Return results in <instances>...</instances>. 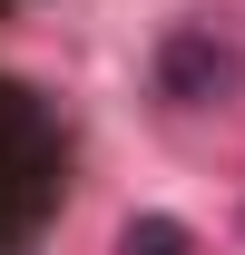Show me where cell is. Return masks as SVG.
<instances>
[{
    "instance_id": "obj_1",
    "label": "cell",
    "mask_w": 245,
    "mask_h": 255,
    "mask_svg": "<svg viewBox=\"0 0 245 255\" xmlns=\"http://www.w3.org/2000/svg\"><path fill=\"white\" fill-rule=\"evenodd\" d=\"M59 196V128L20 79H0V246H20Z\"/></svg>"
},
{
    "instance_id": "obj_2",
    "label": "cell",
    "mask_w": 245,
    "mask_h": 255,
    "mask_svg": "<svg viewBox=\"0 0 245 255\" xmlns=\"http://www.w3.org/2000/svg\"><path fill=\"white\" fill-rule=\"evenodd\" d=\"M226 79H236V49H226L216 30H177L167 49H157V89L177 98V108H196V98H216Z\"/></svg>"
},
{
    "instance_id": "obj_3",
    "label": "cell",
    "mask_w": 245,
    "mask_h": 255,
    "mask_svg": "<svg viewBox=\"0 0 245 255\" xmlns=\"http://www.w3.org/2000/svg\"><path fill=\"white\" fill-rule=\"evenodd\" d=\"M118 255H196V236H186L177 216H137V226L118 236Z\"/></svg>"
}]
</instances>
